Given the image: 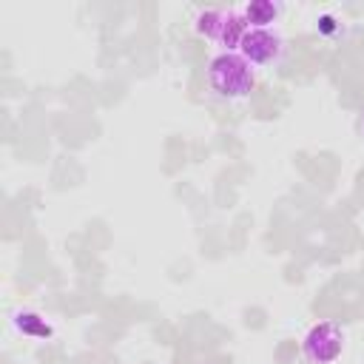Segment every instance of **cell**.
Segmentation results:
<instances>
[{"mask_svg":"<svg viewBox=\"0 0 364 364\" xmlns=\"http://www.w3.org/2000/svg\"><path fill=\"white\" fill-rule=\"evenodd\" d=\"M208 82L219 97L242 100V97H247L253 91L256 74H253V68H250V63L245 57L225 51V54L213 57V63L208 68Z\"/></svg>","mask_w":364,"mask_h":364,"instance_id":"cell-1","label":"cell"},{"mask_svg":"<svg viewBox=\"0 0 364 364\" xmlns=\"http://www.w3.org/2000/svg\"><path fill=\"white\" fill-rule=\"evenodd\" d=\"M196 31L205 34L208 40L225 46V48H239L242 34L247 31V20L239 17L236 11H222V9H208L196 17Z\"/></svg>","mask_w":364,"mask_h":364,"instance_id":"cell-2","label":"cell"},{"mask_svg":"<svg viewBox=\"0 0 364 364\" xmlns=\"http://www.w3.org/2000/svg\"><path fill=\"white\" fill-rule=\"evenodd\" d=\"M282 51H284L282 37L273 28H253V26H247L236 48V54L245 57L250 65H270L282 57Z\"/></svg>","mask_w":364,"mask_h":364,"instance_id":"cell-3","label":"cell"},{"mask_svg":"<svg viewBox=\"0 0 364 364\" xmlns=\"http://www.w3.org/2000/svg\"><path fill=\"white\" fill-rule=\"evenodd\" d=\"M341 347H344V333L333 321H321V324H316L304 336V358L310 364H330V361H336L341 355Z\"/></svg>","mask_w":364,"mask_h":364,"instance_id":"cell-4","label":"cell"},{"mask_svg":"<svg viewBox=\"0 0 364 364\" xmlns=\"http://www.w3.org/2000/svg\"><path fill=\"white\" fill-rule=\"evenodd\" d=\"M279 11H282L279 3H270V0H253V3L245 6V20H247V26H253V28H267V26L279 17Z\"/></svg>","mask_w":364,"mask_h":364,"instance_id":"cell-5","label":"cell"}]
</instances>
